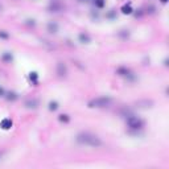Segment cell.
<instances>
[{"mask_svg":"<svg viewBox=\"0 0 169 169\" xmlns=\"http://www.w3.org/2000/svg\"><path fill=\"white\" fill-rule=\"evenodd\" d=\"M5 98H7V100H9V102H15V100L19 98V95L16 93H13V91H9V93H5Z\"/></svg>","mask_w":169,"mask_h":169,"instance_id":"4fadbf2b","label":"cell"},{"mask_svg":"<svg viewBox=\"0 0 169 169\" xmlns=\"http://www.w3.org/2000/svg\"><path fill=\"white\" fill-rule=\"evenodd\" d=\"M132 12H134V9H132V7H131V3L124 4V5L122 7V13H124V15H131Z\"/></svg>","mask_w":169,"mask_h":169,"instance_id":"7c38bea8","label":"cell"},{"mask_svg":"<svg viewBox=\"0 0 169 169\" xmlns=\"http://www.w3.org/2000/svg\"><path fill=\"white\" fill-rule=\"evenodd\" d=\"M57 74H58V77H66V74H67V67H66V65L63 62L57 63Z\"/></svg>","mask_w":169,"mask_h":169,"instance_id":"8992f818","label":"cell"},{"mask_svg":"<svg viewBox=\"0 0 169 169\" xmlns=\"http://www.w3.org/2000/svg\"><path fill=\"white\" fill-rule=\"evenodd\" d=\"M111 103H112V99L110 97H98L90 100L87 106L90 108H106V107H110Z\"/></svg>","mask_w":169,"mask_h":169,"instance_id":"7a4b0ae2","label":"cell"},{"mask_svg":"<svg viewBox=\"0 0 169 169\" xmlns=\"http://www.w3.org/2000/svg\"><path fill=\"white\" fill-rule=\"evenodd\" d=\"M1 59H3L4 62H11V61L13 59V57H12V54H11V53L5 52V53H3V54H1Z\"/></svg>","mask_w":169,"mask_h":169,"instance_id":"9a60e30c","label":"cell"},{"mask_svg":"<svg viewBox=\"0 0 169 169\" xmlns=\"http://www.w3.org/2000/svg\"><path fill=\"white\" fill-rule=\"evenodd\" d=\"M153 100L151 99H140L138 102H135V107L139 108V110H148L151 107H153Z\"/></svg>","mask_w":169,"mask_h":169,"instance_id":"277c9868","label":"cell"},{"mask_svg":"<svg viewBox=\"0 0 169 169\" xmlns=\"http://www.w3.org/2000/svg\"><path fill=\"white\" fill-rule=\"evenodd\" d=\"M12 126H13V122L9 118H5V119H3V120L0 122V127H1V130H4V131L11 130Z\"/></svg>","mask_w":169,"mask_h":169,"instance_id":"52a82bcc","label":"cell"},{"mask_svg":"<svg viewBox=\"0 0 169 169\" xmlns=\"http://www.w3.org/2000/svg\"><path fill=\"white\" fill-rule=\"evenodd\" d=\"M127 126L131 128V130H136V131H138V130H142V128L144 127V120L131 114L127 116Z\"/></svg>","mask_w":169,"mask_h":169,"instance_id":"3957f363","label":"cell"},{"mask_svg":"<svg viewBox=\"0 0 169 169\" xmlns=\"http://www.w3.org/2000/svg\"><path fill=\"white\" fill-rule=\"evenodd\" d=\"M160 1H161L162 4H165V3H168V0H160Z\"/></svg>","mask_w":169,"mask_h":169,"instance_id":"44dd1931","label":"cell"},{"mask_svg":"<svg viewBox=\"0 0 169 169\" xmlns=\"http://www.w3.org/2000/svg\"><path fill=\"white\" fill-rule=\"evenodd\" d=\"M29 79L32 81V82H33V85H37V82H38V75H37V73H31V74H29Z\"/></svg>","mask_w":169,"mask_h":169,"instance_id":"e0dca14e","label":"cell"},{"mask_svg":"<svg viewBox=\"0 0 169 169\" xmlns=\"http://www.w3.org/2000/svg\"><path fill=\"white\" fill-rule=\"evenodd\" d=\"M79 1H82V3L85 1V3H86V1H89V0H79Z\"/></svg>","mask_w":169,"mask_h":169,"instance_id":"7402d4cb","label":"cell"},{"mask_svg":"<svg viewBox=\"0 0 169 169\" xmlns=\"http://www.w3.org/2000/svg\"><path fill=\"white\" fill-rule=\"evenodd\" d=\"M46 28H48V32L52 33V35H55V33L58 32V24H57L55 21H49Z\"/></svg>","mask_w":169,"mask_h":169,"instance_id":"ba28073f","label":"cell"},{"mask_svg":"<svg viewBox=\"0 0 169 169\" xmlns=\"http://www.w3.org/2000/svg\"><path fill=\"white\" fill-rule=\"evenodd\" d=\"M58 102H55V100H50L49 102V104H48V108H49V111H55L57 108H58Z\"/></svg>","mask_w":169,"mask_h":169,"instance_id":"2e32d148","label":"cell"},{"mask_svg":"<svg viewBox=\"0 0 169 169\" xmlns=\"http://www.w3.org/2000/svg\"><path fill=\"white\" fill-rule=\"evenodd\" d=\"M58 120L61 122V123H69L70 122V116L67 114H61V115H58Z\"/></svg>","mask_w":169,"mask_h":169,"instance_id":"5bb4252c","label":"cell"},{"mask_svg":"<svg viewBox=\"0 0 169 169\" xmlns=\"http://www.w3.org/2000/svg\"><path fill=\"white\" fill-rule=\"evenodd\" d=\"M38 104H40V102H38V99H36V98H29V99H27L24 102V106L27 107V108H29V110H36L38 107Z\"/></svg>","mask_w":169,"mask_h":169,"instance_id":"5b68a950","label":"cell"},{"mask_svg":"<svg viewBox=\"0 0 169 169\" xmlns=\"http://www.w3.org/2000/svg\"><path fill=\"white\" fill-rule=\"evenodd\" d=\"M77 143L81 145L91 147V148H99L103 144L100 138H98L97 135L91 134V132H81V134H78L77 135Z\"/></svg>","mask_w":169,"mask_h":169,"instance_id":"6da1fadb","label":"cell"},{"mask_svg":"<svg viewBox=\"0 0 169 169\" xmlns=\"http://www.w3.org/2000/svg\"><path fill=\"white\" fill-rule=\"evenodd\" d=\"M0 157H1V152H0Z\"/></svg>","mask_w":169,"mask_h":169,"instance_id":"603a6c76","label":"cell"},{"mask_svg":"<svg viewBox=\"0 0 169 169\" xmlns=\"http://www.w3.org/2000/svg\"><path fill=\"white\" fill-rule=\"evenodd\" d=\"M116 73L119 74V75H122V77H130L132 74L131 70L128 69V67H126V66H120V67H118Z\"/></svg>","mask_w":169,"mask_h":169,"instance_id":"9c48e42d","label":"cell"},{"mask_svg":"<svg viewBox=\"0 0 169 169\" xmlns=\"http://www.w3.org/2000/svg\"><path fill=\"white\" fill-rule=\"evenodd\" d=\"M94 4H95L97 8H103L106 1H104V0H94Z\"/></svg>","mask_w":169,"mask_h":169,"instance_id":"ac0fdd59","label":"cell"},{"mask_svg":"<svg viewBox=\"0 0 169 169\" xmlns=\"http://www.w3.org/2000/svg\"><path fill=\"white\" fill-rule=\"evenodd\" d=\"M1 97H5V90H4V87L0 86V98Z\"/></svg>","mask_w":169,"mask_h":169,"instance_id":"ffe728a7","label":"cell"},{"mask_svg":"<svg viewBox=\"0 0 169 169\" xmlns=\"http://www.w3.org/2000/svg\"><path fill=\"white\" fill-rule=\"evenodd\" d=\"M49 11L50 12H59V11H62V4L58 3V1H53L49 5Z\"/></svg>","mask_w":169,"mask_h":169,"instance_id":"30bf717a","label":"cell"},{"mask_svg":"<svg viewBox=\"0 0 169 169\" xmlns=\"http://www.w3.org/2000/svg\"><path fill=\"white\" fill-rule=\"evenodd\" d=\"M9 35H8L5 31H0V38H8Z\"/></svg>","mask_w":169,"mask_h":169,"instance_id":"d6986e66","label":"cell"},{"mask_svg":"<svg viewBox=\"0 0 169 169\" xmlns=\"http://www.w3.org/2000/svg\"><path fill=\"white\" fill-rule=\"evenodd\" d=\"M78 40H79V42H82V44H89V42L91 41V37H90L87 33L82 32V33L78 35Z\"/></svg>","mask_w":169,"mask_h":169,"instance_id":"8fae6325","label":"cell"}]
</instances>
